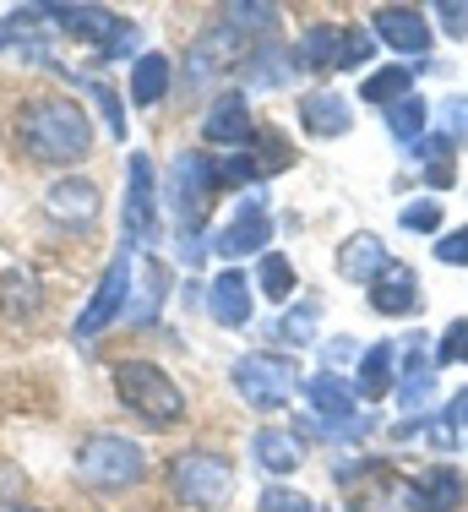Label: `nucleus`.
Wrapping results in <instances>:
<instances>
[{"instance_id": "f257e3e1", "label": "nucleus", "mask_w": 468, "mask_h": 512, "mask_svg": "<svg viewBox=\"0 0 468 512\" xmlns=\"http://www.w3.org/2000/svg\"><path fill=\"white\" fill-rule=\"evenodd\" d=\"M17 148L33 164H82L93 153V120L77 99H28L17 115Z\"/></svg>"}, {"instance_id": "f03ea898", "label": "nucleus", "mask_w": 468, "mask_h": 512, "mask_svg": "<svg viewBox=\"0 0 468 512\" xmlns=\"http://www.w3.org/2000/svg\"><path fill=\"white\" fill-rule=\"evenodd\" d=\"M115 393H120V404L137 414L142 425H153V431H169V425L186 420V393H180V382L153 360H120L115 365Z\"/></svg>"}, {"instance_id": "7ed1b4c3", "label": "nucleus", "mask_w": 468, "mask_h": 512, "mask_svg": "<svg viewBox=\"0 0 468 512\" xmlns=\"http://www.w3.org/2000/svg\"><path fill=\"white\" fill-rule=\"evenodd\" d=\"M234 485H240L234 463L213 447H186L169 458V496L191 512H224L234 502Z\"/></svg>"}, {"instance_id": "20e7f679", "label": "nucleus", "mask_w": 468, "mask_h": 512, "mask_svg": "<svg viewBox=\"0 0 468 512\" xmlns=\"http://www.w3.org/2000/svg\"><path fill=\"white\" fill-rule=\"evenodd\" d=\"M147 474V453L142 442H131V436H115V431H98L82 442L77 453V480L88 485V491H131Z\"/></svg>"}, {"instance_id": "39448f33", "label": "nucleus", "mask_w": 468, "mask_h": 512, "mask_svg": "<svg viewBox=\"0 0 468 512\" xmlns=\"http://www.w3.org/2000/svg\"><path fill=\"white\" fill-rule=\"evenodd\" d=\"M229 382L245 404L262 414H283L289 398L300 393V371H294L289 355H245V360H234Z\"/></svg>"}, {"instance_id": "423d86ee", "label": "nucleus", "mask_w": 468, "mask_h": 512, "mask_svg": "<svg viewBox=\"0 0 468 512\" xmlns=\"http://www.w3.org/2000/svg\"><path fill=\"white\" fill-rule=\"evenodd\" d=\"M169 202H175V213H180V235H202V218L213 213V202H218L213 153L186 148L169 164Z\"/></svg>"}, {"instance_id": "0eeeda50", "label": "nucleus", "mask_w": 468, "mask_h": 512, "mask_svg": "<svg viewBox=\"0 0 468 512\" xmlns=\"http://www.w3.org/2000/svg\"><path fill=\"white\" fill-rule=\"evenodd\" d=\"M131 278H137V262H131V251L120 246L115 256H109V267H104V278H98V289H93V300L77 311V327L71 333L88 344V338H98L104 327H115V316L131 306Z\"/></svg>"}, {"instance_id": "6e6552de", "label": "nucleus", "mask_w": 468, "mask_h": 512, "mask_svg": "<svg viewBox=\"0 0 468 512\" xmlns=\"http://www.w3.org/2000/svg\"><path fill=\"white\" fill-rule=\"evenodd\" d=\"M120 224H126V251L153 246L158 240V169L147 153L126 158V202H120Z\"/></svg>"}, {"instance_id": "1a4fd4ad", "label": "nucleus", "mask_w": 468, "mask_h": 512, "mask_svg": "<svg viewBox=\"0 0 468 512\" xmlns=\"http://www.w3.org/2000/svg\"><path fill=\"white\" fill-rule=\"evenodd\" d=\"M267 240H273V218H267V207L262 197H245L240 207H234V218L224 229H218V240H213V251L224 256V262H240V256H262L267 251Z\"/></svg>"}, {"instance_id": "9d476101", "label": "nucleus", "mask_w": 468, "mask_h": 512, "mask_svg": "<svg viewBox=\"0 0 468 512\" xmlns=\"http://www.w3.org/2000/svg\"><path fill=\"white\" fill-rule=\"evenodd\" d=\"M202 137L207 142H218V148H251V137H256V120H251V104H245V93H218L213 104H207V115H202Z\"/></svg>"}, {"instance_id": "9b49d317", "label": "nucleus", "mask_w": 468, "mask_h": 512, "mask_svg": "<svg viewBox=\"0 0 468 512\" xmlns=\"http://www.w3.org/2000/svg\"><path fill=\"white\" fill-rule=\"evenodd\" d=\"M371 22H376L371 28L376 44H392L398 55H425L430 50V22H425L420 6H376Z\"/></svg>"}, {"instance_id": "f8f14e48", "label": "nucleus", "mask_w": 468, "mask_h": 512, "mask_svg": "<svg viewBox=\"0 0 468 512\" xmlns=\"http://www.w3.org/2000/svg\"><path fill=\"white\" fill-rule=\"evenodd\" d=\"M463 496H468V485L452 463H430L425 474L409 480V512H458Z\"/></svg>"}, {"instance_id": "ddd939ff", "label": "nucleus", "mask_w": 468, "mask_h": 512, "mask_svg": "<svg viewBox=\"0 0 468 512\" xmlns=\"http://www.w3.org/2000/svg\"><path fill=\"white\" fill-rule=\"evenodd\" d=\"M44 213L55 218V224H71V229H88L98 218V186L82 175L71 180H55V186L44 191Z\"/></svg>"}, {"instance_id": "4468645a", "label": "nucleus", "mask_w": 468, "mask_h": 512, "mask_svg": "<svg viewBox=\"0 0 468 512\" xmlns=\"http://www.w3.org/2000/svg\"><path fill=\"white\" fill-rule=\"evenodd\" d=\"M44 17L55 22V28L77 33V39H93L98 50H109V44H115L120 33L131 28L126 17H115V11H98V6H44Z\"/></svg>"}, {"instance_id": "2eb2a0df", "label": "nucleus", "mask_w": 468, "mask_h": 512, "mask_svg": "<svg viewBox=\"0 0 468 512\" xmlns=\"http://www.w3.org/2000/svg\"><path fill=\"white\" fill-rule=\"evenodd\" d=\"M300 126H305V137H316V142H332V137H349L354 131V109L343 93H305L300 99Z\"/></svg>"}, {"instance_id": "dca6fc26", "label": "nucleus", "mask_w": 468, "mask_h": 512, "mask_svg": "<svg viewBox=\"0 0 468 512\" xmlns=\"http://www.w3.org/2000/svg\"><path fill=\"white\" fill-rule=\"evenodd\" d=\"M365 300H371L376 316H409V311H420V273H414V267H403V262H392L387 273L365 289Z\"/></svg>"}, {"instance_id": "f3484780", "label": "nucleus", "mask_w": 468, "mask_h": 512, "mask_svg": "<svg viewBox=\"0 0 468 512\" xmlns=\"http://www.w3.org/2000/svg\"><path fill=\"white\" fill-rule=\"evenodd\" d=\"M251 278L240 273V267H224V273L207 284V311H213L218 327H245L251 322Z\"/></svg>"}, {"instance_id": "a211bd4d", "label": "nucleus", "mask_w": 468, "mask_h": 512, "mask_svg": "<svg viewBox=\"0 0 468 512\" xmlns=\"http://www.w3.org/2000/svg\"><path fill=\"white\" fill-rule=\"evenodd\" d=\"M392 267V256H387V240L381 235H371V229H365V235H349L338 246V273L349 278V284H365L371 289L381 273H387Z\"/></svg>"}, {"instance_id": "6ab92c4d", "label": "nucleus", "mask_w": 468, "mask_h": 512, "mask_svg": "<svg viewBox=\"0 0 468 512\" xmlns=\"http://www.w3.org/2000/svg\"><path fill=\"white\" fill-rule=\"evenodd\" d=\"M251 453L267 474H294L305 463V442H300V431H289V425H262V431L251 436Z\"/></svg>"}, {"instance_id": "aec40b11", "label": "nucleus", "mask_w": 468, "mask_h": 512, "mask_svg": "<svg viewBox=\"0 0 468 512\" xmlns=\"http://www.w3.org/2000/svg\"><path fill=\"white\" fill-rule=\"evenodd\" d=\"M430 387H436V360H425V338L409 333V349H403V376H398V404L409 414L425 409Z\"/></svg>"}, {"instance_id": "412c9836", "label": "nucleus", "mask_w": 468, "mask_h": 512, "mask_svg": "<svg viewBox=\"0 0 468 512\" xmlns=\"http://www.w3.org/2000/svg\"><path fill=\"white\" fill-rule=\"evenodd\" d=\"M169 82H175V66H169V55L158 50H142L131 60V104L137 109H158L169 99Z\"/></svg>"}, {"instance_id": "4be33fe9", "label": "nucleus", "mask_w": 468, "mask_h": 512, "mask_svg": "<svg viewBox=\"0 0 468 512\" xmlns=\"http://www.w3.org/2000/svg\"><path fill=\"white\" fill-rule=\"evenodd\" d=\"M164 300H169V273H164L158 256H147L142 273L131 278V327H153L158 311H164Z\"/></svg>"}, {"instance_id": "5701e85b", "label": "nucleus", "mask_w": 468, "mask_h": 512, "mask_svg": "<svg viewBox=\"0 0 468 512\" xmlns=\"http://www.w3.org/2000/svg\"><path fill=\"white\" fill-rule=\"evenodd\" d=\"M414 71H420V66H376V71H365L360 104H371V109H398L403 99H414Z\"/></svg>"}, {"instance_id": "b1692460", "label": "nucleus", "mask_w": 468, "mask_h": 512, "mask_svg": "<svg viewBox=\"0 0 468 512\" xmlns=\"http://www.w3.org/2000/svg\"><path fill=\"white\" fill-rule=\"evenodd\" d=\"M392 365H398V344H371L360 355V365H354V393L365 398V404H376V398H387L392 387H398V376H392Z\"/></svg>"}, {"instance_id": "393cba45", "label": "nucleus", "mask_w": 468, "mask_h": 512, "mask_svg": "<svg viewBox=\"0 0 468 512\" xmlns=\"http://www.w3.org/2000/svg\"><path fill=\"white\" fill-rule=\"evenodd\" d=\"M240 71H245V82H251V88H283V82H289V71H294V50H278L273 39H262L256 50H245Z\"/></svg>"}, {"instance_id": "a878e982", "label": "nucleus", "mask_w": 468, "mask_h": 512, "mask_svg": "<svg viewBox=\"0 0 468 512\" xmlns=\"http://www.w3.org/2000/svg\"><path fill=\"white\" fill-rule=\"evenodd\" d=\"M354 512H409V480H398L392 469H371Z\"/></svg>"}, {"instance_id": "bb28decb", "label": "nucleus", "mask_w": 468, "mask_h": 512, "mask_svg": "<svg viewBox=\"0 0 468 512\" xmlns=\"http://www.w3.org/2000/svg\"><path fill=\"white\" fill-rule=\"evenodd\" d=\"M316 327H322V300H294L289 311L273 316V338L283 349H305L316 338Z\"/></svg>"}, {"instance_id": "cd10ccee", "label": "nucleus", "mask_w": 468, "mask_h": 512, "mask_svg": "<svg viewBox=\"0 0 468 512\" xmlns=\"http://www.w3.org/2000/svg\"><path fill=\"white\" fill-rule=\"evenodd\" d=\"M338 66V22H316L294 44V71H332Z\"/></svg>"}, {"instance_id": "c85d7f7f", "label": "nucleus", "mask_w": 468, "mask_h": 512, "mask_svg": "<svg viewBox=\"0 0 468 512\" xmlns=\"http://www.w3.org/2000/svg\"><path fill=\"white\" fill-rule=\"evenodd\" d=\"M256 289H262L273 306H283V300H294V262L283 251H262V262H256Z\"/></svg>"}, {"instance_id": "c756f323", "label": "nucleus", "mask_w": 468, "mask_h": 512, "mask_svg": "<svg viewBox=\"0 0 468 512\" xmlns=\"http://www.w3.org/2000/svg\"><path fill=\"white\" fill-rule=\"evenodd\" d=\"M256 158V169H262V175H273V169H289L294 164V142L283 137L278 126H256V137H251V148H245Z\"/></svg>"}, {"instance_id": "7c9ffc66", "label": "nucleus", "mask_w": 468, "mask_h": 512, "mask_svg": "<svg viewBox=\"0 0 468 512\" xmlns=\"http://www.w3.org/2000/svg\"><path fill=\"white\" fill-rule=\"evenodd\" d=\"M278 6H262V0H234V6H224V28L229 33H273L278 28Z\"/></svg>"}, {"instance_id": "2f4dec72", "label": "nucleus", "mask_w": 468, "mask_h": 512, "mask_svg": "<svg viewBox=\"0 0 468 512\" xmlns=\"http://www.w3.org/2000/svg\"><path fill=\"white\" fill-rule=\"evenodd\" d=\"M376 60V33L360 28V22H349V28H338V66L332 71H360Z\"/></svg>"}, {"instance_id": "473e14b6", "label": "nucleus", "mask_w": 468, "mask_h": 512, "mask_svg": "<svg viewBox=\"0 0 468 512\" xmlns=\"http://www.w3.org/2000/svg\"><path fill=\"white\" fill-rule=\"evenodd\" d=\"M387 126H392V137H398L403 148H414V142L425 137V126H430V104L414 93V99H403L398 109H387Z\"/></svg>"}, {"instance_id": "72a5a7b5", "label": "nucleus", "mask_w": 468, "mask_h": 512, "mask_svg": "<svg viewBox=\"0 0 468 512\" xmlns=\"http://www.w3.org/2000/svg\"><path fill=\"white\" fill-rule=\"evenodd\" d=\"M213 169H218V191H229V186H256V180H262V169H256V158L245 153V148L213 158Z\"/></svg>"}, {"instance_id": "f704fd0d", "label": "nucleus", "mask_w": 468, "mask_h": 512, "mask_svg": "<svg viewBox=\"0 0 468 512\" xmlns=\"http://www.w3.org/2000/svg\"><path fill=\"white\" fill-rule=\"evenodd\" d=\"M398 224H403V229H414V235H436V229H441V202H436V197L409 202V207L398 213Z\"/></svg>"}, {"instance_id": "c9c22d12", "label": "nucleus", "mask_w": 468, "mask_h": 512, "mask_svg": "<svg viewBox=\"0 0 468 512\" xmlns=\"http://www.w3.org/2000/svg\"><path fill=\"white\" fill-rule=\"evenodd\" d=\"M436 365H468V316L441 333V349H436Z\"/></svg>"}, {"instance_id": "e433bc0d", "label": "nucleus", "mask_w": 468, "mask_h": 512, "mask_svg": "<svg viewBox=\"0 0 468 512\" xmlns=\"http://www.w3.org/2000/svg\"><path fill=\"white\" fill-rule=\"evenodd\" d=\"M93 99H98V109H104V126H109V137H126V115H120V93L109 88L104 77H93Z\"/></svg>"}, {"instance_id": "4c0bfd02", "label": "nucleus", "mask_w": 468, "mask_h": 512, "mask_svg": "<svg viewBox=\"0 0 468 512\" xmlns=\"http://www.w3.org/2000/svg\"><path fill=\"white\" fill-rule=\"evenodd\" d=\"M262 512H316L311 496H300V491H289V485H267L262 491Z\"/></svg>"}, {"instance_id": "58836bf2", "label": "nucleus", "mask_w": 468, "mask_h": 512, "mask_svg": "<svg viewBox=\"0 0 468 512\" xmlns=\"http://www.w3.org/2000/svg\"><path fill=\"white\" fill-rule=\"evenodd\" d=\"M6 284H11V289H6V311H22V316H28L33 306H39V289H33L28 273H11Z\"/></svg>"}, {"instance_id": "ea45409f", "label": "nucleus", "mask_w": 468, "mask_h": 512, "mask_svg": "<svg viewBox=\"0 0 468 512\" xmlns=\"http://www.w3.org/2000/svg\"><path fill=\"white\" fill-rule=\"evenodd\" d=\"M452 148H458V137H447V131H430V137H420L409 148L414 164H430V158H452Z\"/></svg>"}, {"instance_id": "a19ab883", "label": "nucleus", "mask_w": 468, "mask_h": 512, "mask_svg": "<svg viewBox=\"0 0 468 512\" xmlns=\"http://www.w3.org/2000/svg\"><path fill=\"white\" fill-rule=\"evenodd\" d=\"M436 262H447V267H468V224L436 240Z\"/></svg>"}, {"instance_id": "79ce46f5", "label": "nucleus", "mask_w": 468, "mask_h": 512, "mask_svg": "<svg viewBox=\"0 0 468 512\" xmlns=\"http://www.w3.org/2000/svg\"><path fill=\"white\" fill-rule=\"evenodd\" d=\"M425 186H430V191L458 186V158H430V164H425Z\"/></svg>"}, {"instance_id": "37998d69", "label": "nucleus", "mask_w": 468, "mask_h": 512, "mask_svg": "<svg viewBox=\"0 0 468 512\" xmlns=\"http://www.w3.org/2000/svg\"><path fill=\"white\" fill-rule=\"evenodd\" d=\"M436 17H441V28L452 33V39H468V0H458V6H436Z\"/></svg>"}, {"instance_id": "c03bdc74", "label": "nucleus", "mask_w": 468, "mask_h": 512, "mask_svg": "<svg viewBox=\"0 0 468 512\" xmlns=\"http://www.w3.org/2000/svg\"><path fill=\"white\" fill-rule=\"evenodd\" d=\"M349 355H365V349L354 344V338H332V344H327V355H322V360H327L322 371H332V376H338V365L349 360Z\"/></svg>"}, {"instance_id": "a18cd8bd", "label": "nucleus", "mask_w": 468, "mask_h": 512, "mask_svg": "<svg viewBox=\"0 0 468 512\" xmlns=\"http://www.w3.org/2000/svg\"><path fill=\"white\" fill-rule=\"evenodd\" d=\"M468 131V99H452L447 104V137H463Z\"/></svg>"}, {"instance_id": "49530a36", "label": "nucleus", "mask_w": 468, "mask_h": 512, "mask_svg": "<svg viewBox=\"0 0 468 512\" xmlns=\"http://www.w3.org/2000/svg\"><path fill=\"white\" fill-rule=\"evenodd\" d=\"M0 512H39V507H22V502H17V507H0Z\"/></svg>"}]
</instances>
